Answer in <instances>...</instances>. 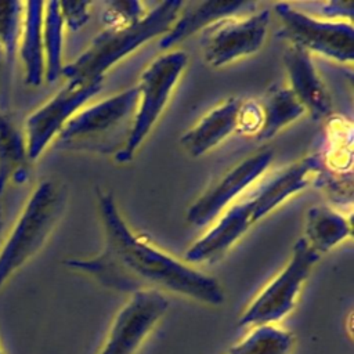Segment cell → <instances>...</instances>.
<instances>
[{
  "label": "cell",
  "mask_w": 354,
  "mask_h": 354,
  "mask_svg": "<svg viewBox=\"0 0 354 354\" xmlns=\"http://www.w3.org/2000/svg\"><path fill=\"white\" fill-rule=\"evenodd\" d=\"M105 246L91 259H68L65 267L91 275L100 283L123 290H158L218 307L225 301L220 282L165 253L137 235L122 217L113 195L97 188Z\"/></svg>",
  "instance_id": "cell-1"
},
{
  "label": "cell",
  "mask_w": 354,
  "mask_h": 354,
  "mask_svg": "<svg viewBox=\"0 0 354 354\" xmlns=\"http://www.w3.org/2000/svg\"><path fill=\"white\" fill-rule=\"evenodd\" d=\"M183 4L178 0L160 1L137 22L106 26L73 62L64 65L61 75L66 77V82L75 84L102 80L105 72L120 59L140 46L167 33Z\"/></svg>",
  "instance_id": "cell-2"
},
{
  "label": "cell",
  "mask_w": 354,
  "mask_h": 354,
  "mask_svg": "<svg viewBox=\"0 0 354 354\" xmlns=\"http://www.w3.org/2000/svg\"><path fill=\"white\" fill-rule=\"evenodd\" d=\"M137 104L136 86L80 109L55 137L54 148L116 156L130 137Z\"/></svg>",
  "instance_id": "cell-3"
},
{
  "label": "cell",
  "mask_w": 354,
  "mask_h": 354,
  "mask_svg": "<svg viewBox=\"0 0 354 354\" xmlns=\"http://www.w3.org/2000/svg\"><path fill=\"white\" fill-rule=\"evenodd\" d=\"M66 188L55 178L37 184L0 248V288L47 242L66 206Z\"/></svg>",
  "instance_id": "cell-4"
},
{
  "label": "cell",
  "mask_w": 354,
  "mask_h": 354,
  "mask_svg": "<svg viewBox=\"0 0 354 354\" xmlns=\"http://www.w3.org/2000/svg\"><path fill=\"white\" fill-rule=\"evenodd\" d=\"M319 254L300 236L285 267L259 292L238 319L239 326L278 325L295 308L304 282Z\"/></svg>",
  "instance_id": "cell-5"
},
{
  "label": "cell",
  "mask_w": 354,
  "mask_h": 354,
  "mask_svg": "<svg viewBox=\"0 0 354 354\" xmlns=\"http://www.w3.org/2000/svg\"><path fill=\"white\" fill-rule=\"evenodd\" d=\"M187 62L188 57L184 51L173 50L153 59L142 71L137 84L138 104L133 129L126 147L115 156L116 162L127 163L133 159L165 111Z\"/></svg>",
  "instance_id": "cell-6"
},
{
  "label": "cell",
  "mask_w": 354,
  "mask_h": 354,
  "mask_svg": "<svg viewBox=\"0 0 354 354\" xmlns=\"http://www.w3.org/2000/svg\"><path fill=\"white\" fill-rule=\"evenodd\" d=\"M274 11L282 22L281 37L308 53L314 51L337 62L354 58V28L344 19H319L288 3H275Z\"/></svg>",
  "instance_id": "cell-7"
},
{
  "label": "cell",
  "mask_w": 354,
  "mask_h": 354,
  "mask_svg": "<svg viewBox=\"0 0 354 354\" xmlns=\"http://www.w3.org/2000/svg\"><path fill=\"white\" fill-rule=\"evenodd\" d=\"M169 310L158 290H137L116 313L98 354H137Z\"/></svg>",
  "instance_id": "cell-8"
},
{
  "label": "cell",
  "mask_w": 354,
  "mask_h": 354,
  "mask_svg": "<svg viewBox=\"0 0 354 354\" xmlns=\"http://www.w3.org/2000/svg\"><path fill=\"white\" fill-rule=\"evenodd\" d=\"M270 25V10L264 8L246 17L220 19L203 30L201 46L205 61L214 68L231 64L259 51Z\"/></svg>",
  "instance_id": "cell-9"
},
{
  "label": "cell",
  "mask_w": 354,
  "mask_h": 354,
  "mask_svg": "<svg viewBox=\"0 0 354 354\" xmlns=\"http://www.w3.org/2000/svg\"><path fill=\"white\" fill-rule=\"evenodd\" d=\"M102 86V80L87 84L66 82L48 101L30 113L25 120V138L30 162L36 160L46 147L55 140L64 126L91 100Z\"/></svg>",
  "instance_id": "cell-10"
},
{
  "label": "cell",
  "mask_w": 354,
  "mask_h": 354,
  "mask_svg": "<svg viewBox=\"0 0 354 354\" xmlns=\"http://www.w3.org/2000/svg\"><path fill=\"white\" fill-rule=\"evenodd\" d=\"M272 156L271 149H263L241 160L188 207V223L202 227L213 221L267 170Z\"/></svg>",
  "instance_id": "cell-11"
},
{
  "label": "cell",
  "mask_w": 354,
  "mask_h": 354,
  "mask_svg": "<svg viewBox=\"0 0 354 354\" xmlns=\"http://www.w3.org/2000/svg\"><path fill=\"white\" fill-rule=\"evenodd\" d=\"M283 64L289 76V88L301 102L314 120L332 116L330 94L318 75L310 53L299 46L289 44L283 53Z\"/></svg>",
  "instance_id": "cell-12"
},
{
  "label": "cell",
  "mask_w": 354,
  "mask_h": 354,
  "mask_svg": "<svg viewBox=\"0 0 354 354\" xmlns=\"http://www.w3.org/2000/svg\"><path fill=\"white\" fill-rule=\"evenodd\" d=\"M256 7V3L245 0H206L184 3L171 28L160 37L159 47L162 50H170L187 37L199 30H205L207 26L216 24L217 21L239 17L243 11L248 14L254 12Z\"/></svg>",
  "instance_id": "cell-13"
},
{
  "label": "cell",
  "mask_w": 354,
  "mask_h": 354,
  "mask_svg": "<svg viewBox=\"0 0 354 354\" xmlns=\"http://www.w3.org/2000/svg\"><path fill=\"white\" fill-rule=\"evenodd\" d=\"M252 224L254 223L249 199L230 206L220 220L185 252V263L196 264L223 257Z\"/></svg>",
  "instance_id": "cell-14"
},
{
  "label": "cell",
  "mask_w": 354,
  "mask_h": 354,
  "mask_svg": "<svg viewBox=\"0 0 354 354\" xmlns=\"http://www.w3.org/2000/svg\"><path fill=\"white\" fill-rule=\"evenodd\" d=\"M318 156L317 153H313L292 163L260 187L253 196L249 198L253 210V223L259 221L283 201L311 184L318 174Z\"/></svg>",
  "instance_id": "cell-15"
},
{
  "label": "cell",
  "mask_w": 354,
  "mask_h": 354,
  "mask_svg": "<svg viewBox=\"0 0 354 354\" xmlns=\"http://www.w3.org/2000/svg\"><path fill=\"white\" fill-rule=\"evenodd\" d=\"M241 102V98H228L206 113L195 126L181 136L180 144L184 151L189 156L198 158L236 131Z\"/></svg>",
  "instance_id": "cell-16"
},
{
  "label": "cell",
  "mask_w": 354,
  "mask_h": 354,
  "mask_svg": "<svg viewBox=\"0 0 354 354\" xmlns=\"http://www.w3.org/2000/svg\"><path fill=\"white\" fill-rule=\"evenodd\" d=\"M43 1H25L18 51L24 65L25 83L39 86L44 80L43 53Z\"/></svg>",
  "instance_id": "cell-17"
},
{
  "label": "cell",
  "mask_w": 354,
  "mask_h": 354,
  "mask_svg": "<svg viewBox=\"0 0 354 354\" xmlns=\"http://www.w3.org/2000/svg\"><path fill=\"white\" fill-rule=\"evenodd\" d=\"M29 169L25 133L6 111L0 109V198L8 183H25Z\"/></svg>",
  "instance_id": "cell-18"
},
{
  "label": "cell",
  "mask_w": 354,
  "mask_h": 354,
  "mask_svg": "<svg viewBox=\"0 0 354 354\" xmlns=\"http://www.w3.org/2000/svg\"><path fill=\"white\" fill-rule=\"evenodd\" d=\"M351 221L332 207L318 205L307 210L303 238L319 256L351 236Z\"/></svg>",
  "instance_id": "cell-19"
},
{
  "label": "cell",
  "mask_w": 354,
  "mask_h": 354,
  "mask_svg": "<svg viewBox=\"0 0 354 354\" xmlns=\"http://www.w3.org/2000/svg\"><path fill=\"white\" fill-rule=\"evenodd\" d=\"M263 123L257 133L259 140H270L283 127L306 113L304 106L289 87L270 88L260 104Z\"/></svg>",
  "instance_id": "cell-20"
},
{
  "label": "cell",
  "mask_w": 354,
  "mask_h": 354,
  "mask_svg": "<svg viewBox=\"0 0 354 354\" xmlns=\"http://www.w3.org/2000/svg\"><path fill=\"white\" fill-rule=\"evenodd\" d=\"M295 336L279 325H257L224 354H292Z\"/></svg>",
  "instance_id": "cell-21"
},
{
  "label": "cell",
  "mask_w": 354,
  "mask_h": 354,
  "mask_svg": "<svg viewBox=\"0 0 354 354\" xmlns=\"http://www.w3.org/2000/svg\"><path fill=\"white\" fill-rule=\"evenodd\" d=\"M64 19L58 1H47L43 8V53H44V79L55 82L62 73V43Z\"/></svg>",
  "instance_id": "cell-22"
},
{
  "label": "cell",
  "mask_w": 354,
  "mask_h": 354,
  "mask_svg": "<svg viewBox=\"0 0 354 354\" xmlns=\"http://www.w3.org/2000/svg\"><path fill=\"white\" fill-rule=\"evenodd\" d=\"M147 12V7L137 0L108 1L102 19L105 21L106 26L126 25L140 21Z\"/></svg>",
  "instance_id": "cell-23"
},
{
  "label": "cell",
  "mask_w": 354,
  "mask_h": 354,
  "mask_svg": "<svg viewBox=\"0 0 354 354\" xmlns=\"http://www.w3.org/2000/svg\"><path fill=\"white\" fill-rule=\"evenodd\" d=\"M64 24L71 30L83 28L90 19V1H58Z\"/></svg>",
  "instance_id": "cell-24"
},
{
  "label": "cell",
  "mask_w": 354,
  "mask_h": 354,
  "mask_svg": "<svg viewBox=\"0 0 354 354\" xmlns=\"http://www.w3.org/2000/svg\"><path fill=\"white\" fill-rule=\"evenodd\" d=\"M261 123H263V113H261L260 104L252 100L242 101L239 106V113H238L236 131L257 136L261 127Z\"/></svg>",
  "instance_id": "cell-25"
},
{
  "label": "cell",
  "mask_w": 354,
  "mask_h": 354,
  "mask_svg": "<svg viewBox=\"0 0 354 354\" xmlns=\"http://www.w3.org/2000/svg\"><path fill=\"white\" fill-rule=\"evenodd\" d=\"M12 64L8 61L4 50L0 47V109L6 111V102H7V91H8V83L12 72Z\"/></svg>",
  "instance_id": "cell-26"
},
{
  "label": "cell",
  "mask_w": 354,
  "mask_h": 354,
  "mask_svg": "<svg viewBox=\"0 0 354 354\" xmlns=\"http://www.w3.org/2000/svg\"><path fill=\"white\" fill-rule=\"evenodd\" d=\"M324 14L326 17L332 18H343L346 21V18H348V21H351L353 18V11H354V3L353 1H340V0H332L328 1L322 6Z\"/></svg>",
  "instance_id": "cell-27"
},
{
  "label": "cell",
  "mask_w": 354,
  "mask_h": 354,
  "mask_svg": "<svg viewBox=\"0 0 354 354\" xmlns=\"http://www.w3.org/2000/svg\"><path fill=\"white\" fill-rule=\"evenodd\" d=\"M0 231H1V205H0Z\"/></svg>",
  "instance_id": "cell-28"
},
{
  "label": "cell",
  "mask_w": 354,
  "mask_h": 354,
  "mask_svg": "<svg viewBox=\"0 0 354 354\" xmlns=\"http://www.w3.org/2000/svg\"><path fill=\"white\" fill-rule=\"evenodd\" d=\"M0 47H1V29H0ZM3 48V47H1Z\"/></svg>",
  "instance_id": "cell-29"
},
{
  "label": "cell",
  "mask_w": 354,
  "mask_h": 354,
  "mask_svg": "<svg viewBox=\"0 0 354 354\" xmlns=\"http://www.w3.org/2000/svg\"><path fill=\"white\" fill-rule=\"evenodd\" d=\"M0 354H4V351H3V348H1V344H0Z\"/></svg>",
  "instance_id": "cell-30"
}]
</instances>
